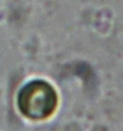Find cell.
I'll list each match as a JSON object with an SVG mask.
<instances>
[{
	"mask_svg": "<svg viewBox=\"0 0 123 131\" xmlns=\"http://www.w3.org/2000/svg\"><path fill=\"white\" fill-rule=\"evenodd\" d=\"M18 107L30 119H45L57 107V94L54 89L44 81H33L21 90Z\"/></svg>",
	"mask_w": 123,
	"mask_h": 131,
	"instance_id": "1",
	"label": "cell"
}]
</instances>
